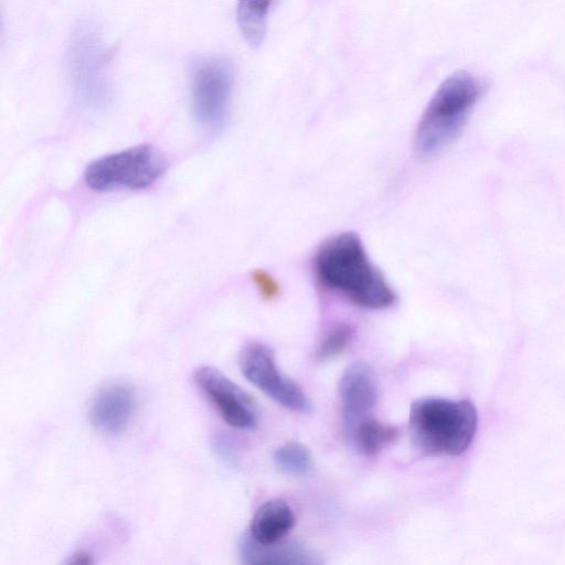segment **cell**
I'll return each mask as SVG.
<instances>
[{"label":"cell","instance_id":"cell-9","mask_svg":"<svg viewBox=\"0 0 565 565\" xmlns=\"http://www.w3.org/2000/svg\"><path fill=\"white\" fill-rule=\"evenodd\" d=\"M135 407V391L127 384L113 383L96 393L88 416L96 430L106 435H117L129 424Z\"/></svg>","mask_w":565,"mask_h":565},{"label":"cell","instance_id":"cell-4","mask_svg":"<svg viewBox=\"0 0 565 565\" xmlns=\"http://www.w3.org/2000/svg\"><path fill=\"white\" fill-rule=\"evenodd\" d=\"M107 62L108 52L96 23L79 22L71 36L66 63L74 94L83 106L103 109L110 103Z\"/></svg>","mask_w":565,"mask_h":565},{"label":"cell","instance_id":"cell-19","mask_svg":"<svg viewBox=\"0 0 565 565\" xmlns=\"http://www.w3.org/2000/svg\"><path fill=\"white\" fill-rule=\"evenodd\" d=\"M67 564H74V565H86L94 563L92 554H89L86 551H76L73 553L67 562Z\"/></svg>","mask_w":565,"mask_h":565},{"label":"cell","instance_id":"cell-12","mask_svg":"<svg viewBox=\"0 0 565 565\" xmlns=\"http://www.w3.org/2000/svg\"><path fill=\"white\" fill-rule=\"evenodd\" d=\"M295 522L290 505L281 499H271L255 511L248 535L260 544L278 543L291 531Z\"/></svg>","mask_w":565,"mask_h":565},{"label":"cell","instance_id":"cell-14","mask_svg":"<svg viewBox=\"0 0 565 565\" xmlns=\"http://www.w3.org/2000/svg\"><path fill=\"white\" fill-rule=\"evenodd\" d=\"M236 2L239 31L248 45L257 47L265 36L269 0H236Z\"/></svg>","mask_w":565,"mask_h":565},{"label":"cell","instance_id":"cell-5","mask_svg":"<svg viewBox=\"0 0 565 565\" xmlns=\"http://www.w3.org/2000/svg\"><path fill=\"white\" fill-rule=\"evenodd\" d=\"M167 160L151 145H139L92 161L85 169L88 188L98 192L139 190L154 183L166 171Z\"/></svg>","mask_w":565,"mask_h":565},{"label":"cell","instance_id":"cell-11","mask_svg":"<svg viewBox=\"0 0 565 565\" xmlns=\"http://www.w3.org/2000/svg\"><path fill=\"white\" fill-rule=\"evenodd\" d=\"M239 557L248 565H316L321 559L299 543L260 544L249 535L239 543Z\"/></svg>","mask_w":565,"mask_h":565},{"label":"cell","instance_id":"cell-10","mask_svg":"<svg viewBox=\"0 0 565 565\" xmlns=\"http://www.w3.org/2000/svg\"><path fill=\"white\" fill-rule=\"evenodd\" d=\"M343 428L370 416L377 398L373 370L365 363L355 362L342 374L339 383Z\"/></svg>","mask_w":565,"mask_h":565},{"label":"cell","instance_id":"cell-8","mask_svg":"<svg viewBox=\"0 0 565 565\" xmlns=\"http://www.w3.org/2000/svg\"><path fill=\"white\" fill-rule=\"evenodd\" d=\"M194 382L232 427L250 430L257 425V413L249 395L222 372L209 365L194 371Z\"/></svg>","mask_w":565,"mask_h":565},{"label":"cell","instance_id":"cell-15","mask_svg":"<svg viewBox=\"0 0 565 565\" xmlns=\"http://www.w3.org/2000/svg\"><path fill=\"white\" fill-rule=\"evenodd\" d=\"M276 467L286 475L301 477L311 470V455L301 444L289 441L274 452Z\"/></svg>","mask_w":565,"mask_h":565},{"label":"cell","instance_id":"cell-17","mask_svg":"<svg viewBox=\"0 0 565 565\" xmlns=\"http://www.w3.org/2000/svg\"><path fill=\"white\" fill-rule=\"evenodd\" d=\"M215 455L228 468L238 465V452L230 436L223 433L215 434L212 440Z\"/></svg>","mask_w":565,"mask_h":565},{"label":"cell","instance_id":"cell-6","mask_svg":"<svg viewBox=\"0 0 565 565\" xmlns=\"http://www.w3.org/2000/svg\"><path fill=\"white\" fill-rule=\"evenodd\" d=\"M245 379L285 408L301 414L312 411V404L301 387L282 374L271 349L263 343L246 344L238 358Z\"/></svg>","mask_w":565,"mask_h":565},{"label":"cell","instance_id":"cell-2","mask_svg":"<svg viewBox=\"0 0 565 565\" xmlns=\"http://www.w3.org/2000/svg\"><path fill=\"white\" fill-rule=\"evenodd\" d=\"M409 437L425 456L460 455L470 446L477 429V412L469 401L439 397L416 399L409 409Z\"/></svg>","mask_w":565,"mask_h":565},{"label":"cell","instance_id":"cell-13","mask_svg":"<svg viewBox=\"0 0 565 565\" xmlns=\"http://www.w3.org/2000/svg\"><path fill=\"white\" fill-rule=\"evenodd\" d=\"M351 447L365 457L375 456L398 437L395 426L383 424L371 415L344 428Z\"/></svg>","mask_w":565,"mask_h":565},{"label":"cell","instance_id":"cell-16","mask_svg":"<svg viewBox=\"0 0 565 565\" xmlns=\"http://www.w3.org/2000/svg\"><path fill=\"white\" fill-rule=\"evenodd\" d=\"M353 333V328L349 324L333 327L319 343L316 351L317 360L327 361L339 355L350 343Z\"/></svg>","mask_w":565,"mask_h":565},{"label":"cell","instance_id":"cell-7","mask_svg":"<svg viewBox=\"0 0 565 565\" xmlns=\"http://www.w3.org/2000/svg\"><path fill=\"white\" fill-rule=\"evenodd\" d=\"M233 87V72L227 62L203 58L191 71L192 108L205 127L220 126L227 114Z\"/></svg>","mask_w":565,"mask_h":565},{"label":"cell","instance_id":"cell-18","mask_svg":"<svg viewBox=\"0 0 565 565\" xmlns=\"http://www.w3.org/2000/svg\"><path fill=\"white\" fill-rule=\"evenodd\" d=\"M253 280L262 296L266 299L275 298L278 295V284L266 271L255 270L253 274Z\"/></svg>","mask_w":565,"mask_h":565},{"label":"cell","instance_id":"cell-3","mask_svg":"<svg viewBox=\"0 0 565 565\" xmlns=\"http://www.w3.org/2000/svg\"><path fill=\"white\" fill-rule=\"evenodd\" d=\"M481 83L467 72H456L437 88L416 128L415 149L420 156H431L463 127L482 94Z\"/></svg>","mask_w":565,"mask_h":565},{"label":"cell","instance_id":"cell-1","mask_svg":"<svg viewBox=\"0 0 565 565\" xmlns=\"http://www.w3.org/2000/svg\"><path fill=\"white\" fill-rule=\"evenodd\" d=\"M313 268L317 280L324 288L360 308L381 310L396 301V294L370 260L354 232L327 238L316 252Z\"/></svg>","mask_w":565,"mask_h":565}]
</instances>
